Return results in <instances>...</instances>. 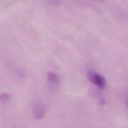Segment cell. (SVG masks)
Wrapping results in <instances>:
<instances>
[{
  "label": "cell",
  "instance_id": "obj_2",
  "mask_svg": "<svg viewBox=\"0 0 128 128\" xmlns=\"http://www.w3.org/2000/svg\"><path fill=\"white\" fill-rule=\"evenodd\" d=\"M33 114H34V116H35L37 119L43 118V116L45 115L44 106H43L41 103H36V104L34 105V108H33Z\"/></svg>",
  "mask_w": 128,
  "mask_h": 128
},
{
  "label": "cell",
  "instance_id": "obj_3",
  "mask_svg": "<svg viewBox=\"0 0 128 128\" xmlns=\"http://www.w3.org/2000/svg\"><path fill=\"white\" fill-rule=\"evenodd\" d=\"M47 78H48V81L53 84V85H57L59 84V81H60V78L58 76V74L54 73V72H48L47 74Z\"/></svg>",
  "mask_w": 128,
  "mask_h": 128
},
{
  "label": "cell",
  "instance_id": "obj_1",
  "mask_svg": "<svg viewBox=\"0 0 128 128\" xmlns=\"http://www.w3.org/2000/svg\"><path fill=\"white\" fill-rule=\"evenodd\" d=\"M87 76H88V79L90 80V82L93 83L94 85H96L97 87L104 88L106 86V79L99 73H97L95 71H89Z\"/></svg>",
  "mask_w": 128,
  "mask_h": 128
},
{
  "label": "cell",
  "instance_id": "obj_4",
  "mask_svg": "<svg viewBox=\"0 0 128 128\" xmlns=\"http://www.w3.org/2000/svg\"><path fill=\"white\" fill-rule=\"evenodd\" d=\"M0 100H1L2 102H7V101L9 100V95H8L7 93H2V94L0 95Z\"/></svg>",
  "mask_w": 128,
  "mask_h": 128
}]
</instances>
